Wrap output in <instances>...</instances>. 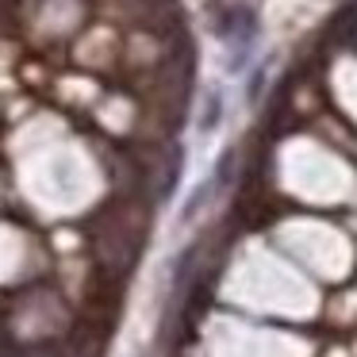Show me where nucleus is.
<instances>
[{"label":"nucleus","mask_w":357,"mask_h":357,"mask_svg":"<svg viewBox=\"0 0 357 357\" xmlns=\"http://www.w3.org/2000/svg\"><path fill=\"white\" fill-rule=\"evenodd\" d=\"M227 35H231L234 43H250V35H254V16L250 12H231L227 16Z\"/></svg>","instance_id":"f257e3e1"}]
</instances>
